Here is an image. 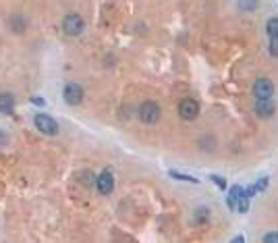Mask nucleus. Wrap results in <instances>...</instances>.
I'll return each mask as SVG.
<instances>
[{
    "label": "nucleus",
    "mask_w": 278,
    "mask_h": 243,
    "mask_svg": "<svg viewBox=\"0 0 278 243\" xmlns=\"http://www.w3.org/2000/svg\"><path fill=\"white\" fill-rule=\"evenodd\" d=\"M210 179H212V183L218 187V189H226V179H224V177H220V175H210Z\"/></svg>",
    "instance_id": "obj_17"
},
{
    "label": "nucleus",
    "mask_w": 278,
    "mask_h": 243,
    "mask_svg": "<svg viewBox=\"0 0 278 243\" xmlns=\"http://www.w3.org/2000/svg\"><path fill=\"white\" fill-rule=\"evenodd\" d=\"M162 116V108L158 102L154 100H145L141 106H139V120L145 125H156Z\"/></svg>",
    "instance_id": "obj_2"
},
{
    "label": "nucleus",
    "mask_w": 278,
    "mask_h": 243,
    "mask_svg": "<svg viewBox=\"0 0 278 243\" xmlns=\"http://www.w3.org/2000/svg\"><path fill=\"white\" fill-rule=\"evenodd\" d=\"M170 177H174V179H179V181H189V183H199V179H195V177H191V175H183V173H176V171H170Z\"/></svg>",
    "instance_id": "obj_16"
},
{
    "label": "nucleus",
    "mask_w": 278,
    "mask_h": 243,
    "mask_svg": "<svg viewBox=\"0 0 278 243\" xmlns=\"http://www.w3.org/2000/svg\"><path fill=\"white\" fill-rule=\"evenodd\" d=\"M254 96H256V100L272 98V96H274V83H272L270 79H266V77L258 79V81L254 83Z\"/></svg>",
    "instance_id": "obj_9"
},
{
    "label": "nucleus",
    "mask_w": 278,
    "mask_h": 243,
    "mask_svg": "<svg viewBox=\"0 0 278 243\" xmlns=\"http://www.w3.org/2000/svg\"><path fill=\"white\" fill-rule=\"evenodd\" d=\"M63 32H65L67 36H71V38L81 36V34L85 32V21H83V17H81L79 13H69V15H65V19H63Z\"/></svg>",
    "instance_id": "obj_3"
},
{
    "label": "nucleus",
    "mask_w": 278,
    "mask_h": 243,
    "mask_svg": "<svg viewBox=\"0 0 278 243\" xmlns=\"http://www.w3.org/2000/svg\"><path fill=\"white\" fill-rule=\"evenodd\" d=\"M7 141H9V135H5L3 131H0V145H5Z\"/></svg>",
    "instance_id": "obj_23"
},
{
    "label": "nucleus",
    "mask_w": 278,
    "mask_h": 243,
    "mask_svg": "<svg viewBox=\"0 0 278 243\" xmlns=\"http://www.w3.org/2000/svg\"><path fill=\"white\" fill-rule=\"evenodd\" d=\"M268 50H270V54H272V56H276V58H278V36H272V38H270V46H268Z\"/></svg>",
    "instance_id": "obj_18"
},
{
    "label": "nucleus",
    "mask_w": 278,
    "mask_h": 243,
    "mask_svg": "<svg viewBox=\"0 0 278 243\" xmlns=\"http://www.w3.org/2000/svg\"><path fill=\"white\" fill-rule=\"evenodd\" d=\"M176 112L183 120H195L199 116V102L195 98H183L176 106Z\"/></svg>",
    "instance_id": "obj_5"
},
{
    "label": "nucleus",
    "mask_w": 278,
    "mask_h": 243,
    "mask_svg": "<svg viewBox=\"0 0 278 243\" xmlns=\"http://www.w3.org/2000/svg\"><path fill=\"white\" fill-rule=\"evenodd\" d=\"M7 27H9V32L15 34V36H21L27 32V27H29V19L23 15V13H11L7 17Z\"/></svg>",
    "instance_id": "obj_7"
},
{
    "label": "nucleus",
    "mask_w": 278,
    "mask_h": 243,
    "mask_svg": "<svg viewBox=\"0 0 278 243\" xmlns=\"http://www.w3.org/2000/svg\"><path fill=\"white\" fill-rule=\"evenodd\" d=\"M254 110H256V114L262 116V118H270V116H274V112H276V104H274L272 98L258 100L256 106H254Z\"/></svg>",
    "instance_id": "obj_10"
},
{
    "label": "nucleus",
    "mask_w": 278,
    "mask_h": 243,
    "mask_svg": "<svg viewBox=\"0 0 278 243\" xmlns=\"http://www.w3.org/2000/svg\"><path fill=\"white\" fill-rule=\"evenodd\" d=\"M32 102L38 104V106H46V100H44V98H32Z\"/></svg>",
    "instance_id": "obj_22"
},
{
    "label": "nucleus",
    "mask_w": 278,
    "mask_h": 243,
    "mask_svg": "<svg viewBox=\"0 0 278 243\" xmlns=\"http://www.w3.org/2000/svg\"><path fill=\"white\" fill-rule=\"evenodd\" d=\"M264 243H278V233H276V231L266 233V235H264Z\"/></svg>",
    "instance_id": "obj_20"
},
{
    "label": "nucleus",
    "mask_w": 278,
    "mask_h": 243,
    "mask_svg": "<svg viewBox=\"0 0 278 243\" xmlns=\"http://www.w3.org/2000/svg\"><path fill=\"white\" fill-rule=\"evenodd\" d=\"M79 181L85 187H91V185H96V175L91 171H83V173H79Z\"/></svg>",
    "instance_id": "obj_14"
},
{
    "label": "nucleus",
    "mask_w": 278,
    "mask_h": 243,
    "mask_svg": "<svg viewBox=\"0 0 278 243\" xmlns=\"http://www.w3.org/2000/svg\"><path fill=\"white\" fill-rule=\"evenodd\" d=\"M208 218H210V210L208 208H197L193 212V223L195 225H204V223H208Z\"/></svg>",
    "instance_id": "obj_13"
},
{
    "label": "nucleus",
    "mask_w": 278,
    "mask_h": 243,
    "mask_svg": "<svg viewBox=\"0 0 278 243\" xmlns=\"http://www.w3.org/2000/svg\"><path fill=\"white\" fill-rule=\"evenodd\" d=\"M34 125H36V129L40 131V133H44V135H48V137H54V135H58V131H60V127H58V123L50 116V114H44V112H38L36 116H34Z\"/></svg>",
    "instance_id": "obj_4"
},
{
    "label": "nucleus",
    "mask_w": 278,
    "mask_h": 243,
    "mask_svg": "<svg viewBox=\"0 0 278 243\" xmlns=\"http://www.w3.org/2000/svg\"><path fill=\"white\" fill-rule=\"evenodd\" d=\"M233 241H235V243H241V241H245V237H243V235H237V237H233Z\"/></svg>",
    "instance_id": "obj_24"
},
{
    "label": "nucleus",
    "mask_w": 278,
    "mask_h": 243,
    "mask_svg": "<svg viewBox=\"0 0 278 243\" xmlns=\"http://www.w3.org/2000/svg\"><path fill=\"white\" fill-rule=\"evenodd\" d=\"M266 32H268V38L278 36V17L268 19V23H266Z\"/></svg>",
    "instance_id": "obj_15"
},
{
    "label": "nucleus",
    "mask_w": 278,
    "mask_h": 243,
    "mask_svg": "<svg viewBox=\"0 0 278 243\" xmlns=\"http://www.w3.org/2000/svg\"><path fill=\"white\" fill-rule=\"evenodd\" d=\"M245 193H247V198H254V196L258 193L256 185H247V187H245Z\"/></svg>",
    "instance_id": "obj_21"
},
{
    "label": "nucleus",
    "mask_w": 278,
    "mask_h": 243,
    "mask_svg": "<svg viewBox=\"0 0 278 243\" xmlns=\"http://www.w3.org/2000/svg\"><path fill=\"white\" fill-rule=\"evenodd\" d=\"M226 204L233 212H241V214H245L247 210H249V198H247L245 193V187L241 185H233L229 189V198H226Z\"/></svg>",
    "instance_id": "obj_1"
},
{
    "label": "nucleus",
    "mask_w": 278,
    "mask_h": 243,
    "mask_svg": "<svg viewBox=\"0 0 278 243\" xmlns=\"http://www.w3.org/2000/svg\"><path fill=\"white\" fill-rule=\"evenodd\" d=\"M83 96H85V92H83V87L77 81H69L63 87V98H65V102L69 106H79L83 102Z\"/></svg>",
    "instance_id": "obj_6"
},
{
    "label": "nucleus",
    "mask_w": 278,
    "mask_h": 243,
    "mask_svg": "<svg viewBox=\"0 0 278 243\" xmlns=\"http://www.w3.org/2000/svg\"><path fill=\"white\" fill-rule=\"evenodd\" d=\"M254 185H256V189H258V191H264V189L268 187V177H266V175H264V177H260V179H258V183H254Z\"/></svg>",
    "instance_id": "obj_19"
},
{
    "label": "nucleus",
    "mask_w": 278,
    "mask_h": 243,
    "mask_svg": "<svg viewBox=\"0 0 278 243\" xmlns=\"http://www.w3.org/2000/svg\"><path fill=\"white\" fill-rule=\"evenodd\" d=\"M237 7L243 13H251V11H256L260 7V0H237Z\"/></svg>",
    "instance_id": "obj_12"
},
{
    "label": "nucleus",
    "mask_w": 278,
    "mask_h": 243,
    "mask_svg": "<svg viewBox=\"0 0 278 243\" xmlns=\"http://www.w3.org/2000/svg\"><path fill=\"white\" fill-rule=\"evenodd\" d=\"M96 187H98V191H100L102 196H110V193L114 191V175H112L110 168L102 171V173L96 177Z\"/></svg>",
    "instance_id": "obj_8"
},
{
    "label": "nucleus",
    "mask_w": 278,
    "mask_h": 243,
    "mask_svg": "<svg viewBox=\"0 0 278 243\" xmlns=\"http://www.w3.org/2000/svg\"><path fill=\"white\" fill-rule=\"evenodd\" d=\"M15 112V96L9 92H0V114Z\"/></svg>",
    "instance_id": "obj_11"
}]
</instances>
